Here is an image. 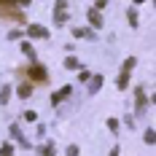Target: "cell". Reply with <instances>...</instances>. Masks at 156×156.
<instances>
[{"instance_id":"cell-7","label":"cell","mask_w":156,"mask_h":156,"mask_svg":"<svg viewBox=\"0 0 156 156\" xmlns=\"http://www.w3.org/2000/svg\"><path fill=\"white\" fill-rule=\"evenodd\" d=\"M86 19H89V24H92L94 30H100V27H102V14H100L97 8H89V14H86Z\"/></svg>"},{"instance_id":"cell-21","label":"cell","mask_w":156,"mask_h":156,"mask_svg":"<svg viewBox=\"0 0 156 156\" xmlns=\"http://www.w3.org/2000/svg\"><path fill=\"white\" fill-rule=\"evenodd\" d=\"M35 119H38L35 110H24V121H35Z\"/></svg>"},{"instance_id":"cell-20","label":"cell","mask_w":156,"mask_h":156,"mask_svg":"<svg viewBox=\"0 0 156 156\" xmlns=\"http://www.w3.org/2000/svg\"><path fill=\"white\" fill-rule=\"evenodd\" d=\"M108 129L110 132H119V119H108Z\"/></svg>"},{"instance_id":"cell-3","label":"cell","mask_w":156,"mask_h":156,"mask_svg":"<svg viewBox=\"0 0 156 156\" xmlns=\"http://www.w3.org/2000/svg\"><path fill=\"white\" fill-rule=\"evenodd\" d=\"M27 78H30V81H38V83H43L48 76H46V70H43L41 65H30V70H27Z\"/></svg>"},{"instance_id":"cell-19","label":"cell","mask_w":156,"mask_h":156,"mask_svg":"<svg viewBox=\"0 0 156 156\" xmlns=\"http://www.w3.org/2000/svg\"><path fill=\"white\" fill-rule=\"evenodd\" d=\"M143 137H145V143H148V145H151V143L156 140V135H154V129H145V135H143Z\"/></svg>"},{"instance_id":"cell-18","label":"cell","mask_w":156,"mask_h":156,"mask_svg":"<svg viewBox=\"0 0 156 156\" xmlns=\"http://www.w3.org/2000/svg\"><path fill=\"white\" fill-rule=\"evenodd\" d=\"M22 51H24V54H27L30 59H35V48H32L30 43H22Z\"/></svg>"},{"instance_id":"cell-15","label":"cell","mask_w":156,"mask_h":156,"mask_svg":"<svg viewBox=\"0 0 156 156\" xmlns=\"http://www.w3.org/2000/svg\"><path fill=\"white\" fill-rule=\"evenodd\" d=\"M41 156H57V148H54V143H48L41 148Z\"/></svg>"},{"instance_id":"cell-12","label":"cell","mask_w":156,"mask_h":156,"mask_svg":"<svg viewBox=\"0 0 156 156\" xmlns=\"http://www.w3.org/2000/svg\"><path fill=\"white\" fill-rule=\"evenodd\" d=\"M14 3H19V5H30V0H0V11H3V8H14Z\"/></svg>"},{"instance_id":"cell-4","label":"cell","mask_w":156,"mask_h":156,"mask_svg":"<svg viewBox=\"0 0 156 156\" xmlns=\"http://www.w3.org/2000/svg\"><path fill=\"white\" fill-rule=\"evenodd\" d=\"M70 94H73V86H62V89H57V92L51 94V105H59V102H65Z\"/></svg>"},{"instance_id":"cell-14","label":"cell","mask_w":156,"mask_h":156,"mask_svg":"<svg viewBox=\"0 0 156 156\" xmlns=\"http://www.w3.org/2000/svg\"><path fill=\"white\" fill-rule=\"evenodd\" d=\"M65 67H67V70H78V67H81V62H78L76 57H67V59H65Z\"/></svg>"},{"instance_id":"cell-16","label":"cell","mask_w":156,"mask_h":156,"mask_svg":"<svg viewBox=\"0 0 156 156\" xmlns=\"http://www.w3.org/2000/svg\"><path fill=\"white\" fill-rule=\"evenodd\" d=\"M126 16H129V24H132V27H137V22H140V19H137V11H135V8H129Z\"/></svg>"},{"instance_id":"cell-10","label":"cell","mask_w":156,"mask_h":156,"mask_svg":"<svg viewBox=\"0 0 156 156\" xmlns=\"http://www.w3.org/2000/svg\"><path fill=\"white\" fill-rule=\"evenodd\" d=\"M102 89V76H94V78H89V92H100Z\"/></svg>"},{"instance_id":"cell-5","label":"cell","mask_w":156,"mask_h":156,"mask_svg":"<svg viewBox=\"0 0 156 156\" xmlns=\"http://www.w3.org/2000/svg\"><path fill=\"white\" fill-rule=\"evenodd\" d=\"M8 132H11V137H14V140L19 143V145H22V148H32V145H30V140H27V137L22 135V129H19L16 124H11V126H8Z\"/></svg>"},{"instance_id":"cell-1","label":"cell","mask_w":156,"mask_h":156,"mask_svg":"<svg viewBox=\"0 0 156 156\" xmlns=\"http://www.w3.org/2000/svg\"><path fill=\"white\" fill-rule=\"evenodd\" d=\"M135 65H137L135 57H126L124 67H121V73H119V81H116V83H119V89H126V86H129V73H132V67H135Z\"/></svg>"},{"instance_id":"cell-2","label":"cell","mask_w":156,"mask_h":156,"mask_svg":"<svg viewBox=\"0 0 156 156\" xmlns=\"http://www.w3.org/2000/svg\"><path fill=\"white\" fill-rule=\"evenodd\" d=\"M54 24H67V0H57V11H54Z\"/></svg>"},{"instance_id":"cell-8","label":"cell","mask_w":156,"mask_h":156,"mask_svg":"<svg viewBox=\"0 0 156 156\" xmlns=\"http://www.w3.org/2000/svg\"><path fill=\"white\" fill-rule=\"evenodd\" d=\"M145 105H148V100H145V92H143V89H137V92H135V110H137V116L145 110Z\"/></svg>"},{"instance_id":"cell-24","label":"cell","mask_w":156,"mask_h":156,"mask_svg":"<svg viewBox=\"0 0 156 156\" xmlns=\"http://www.w3.org/2000/svg\"><path fill=\"white\" fill-rule=\"evenodd\" d=\"M110 156H119V148H113V151H110Z\"/></svg>"},{"instance_id":"cell-13","label":"cell","mask_w":156,"mask_h":156,"mask_svg":"<svg viewBox=\"0 0 156 156\" xmlns=\"http://www.w3.org/2000/svg\"><path fill=\"white\" fill-rule=\"evenodd\" d=\"M30 94H32V86H30V83H27V81H24V83L19 86V97H22V100H27Z\"/></svg>"},{"instance_id":"cell-9","label":"cell","mask_w":156,"mask_h":156,"mask_svg":"<svg viewBox=\"0 0 156 156\" xmlns=\"http://www.w3.org/2000/svg\"><path fill=\"white\" fill-rule=\"evenodd\" d=\"M73 35H76V38H83V41H92V38H94V30H89V27H76Z\"/></svg>"},{"instance_id":"cell-11","label":"cell","mask_w":156,"mask_h":156,"mask_svg":"<svg viewBox=\"0 0 156 156\" xmlns=\"http://www.w3.org/2000/svg\"><path fill=\"white\" fill-rule=\"evenodd\" d=\"M8 100H11V86L5 83V86H0V105H8Z\"/></svg>"},{"instance_id":"cell-17","label":"cell","mask_w":156,"mask_h":156,"mask_svg":"<svg viewBox=\"0 0 156 156\" xmlns=\"http://www.w3.org/2000/svg\"><path fill=\"white\" fill-rule=\"evenodd\" d=\"M0 156H14V145H11V143H5V145L0 148Z\"/></svg>"},{"instance_id":"cell-23","label":"cell","mask_w":156,"mask_h":156,"mask_svg":"<svg viewBox=\"0 0 156 156\" xmlns=\"http://www.w3.org/2000/svg\"><path fill=\"white\" fill-rule=\"evenodd\" d=\"M89 78H92V76H89L86 70H81V73H78V81H89Z\"/></svg>"},{"instance_id":"cell-22","label":"cell","mask_w":156,"mask_h":156,"mask_svg":"<svg viewBox=\"0 0 156 156\" xmlns=\"http://www.w3.org/2000/svg\"><path fill=\"white\" fill-rule=\"evenodd\" d=\"M67 156H78V145H67Z\"/></svg>"},{"instance_id":"cell-6","label":"cell","mask_w":156,"mask_h":156,"mask_svg":"<svg viewBox=\"0 0 156 156\" xmlns=\"http://www.w3.org/2000/svg\"><path fill=\"white\" fill-rule=\"evenodd\" d=\"M27 35L30 38H48V30L43 24H27Z\"/></svg>"}]
</instances>
